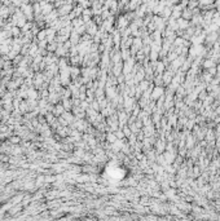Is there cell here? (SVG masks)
Returning <instances> with one entry per match:
<instances>
[{"label":"cell","mask_w":220,"mask_h":221,"mask_svg":"<svg viewBox=\"0 0 220 221\" xmlns=\"http://www.w3.org/2000/svg\"><path fill=\"white\" fill-rule=\"evenodd\" d=\"M12 142H18V138L17 137H12Z\"/></svg>","instance_id":"cell-1"}]
</instances>
